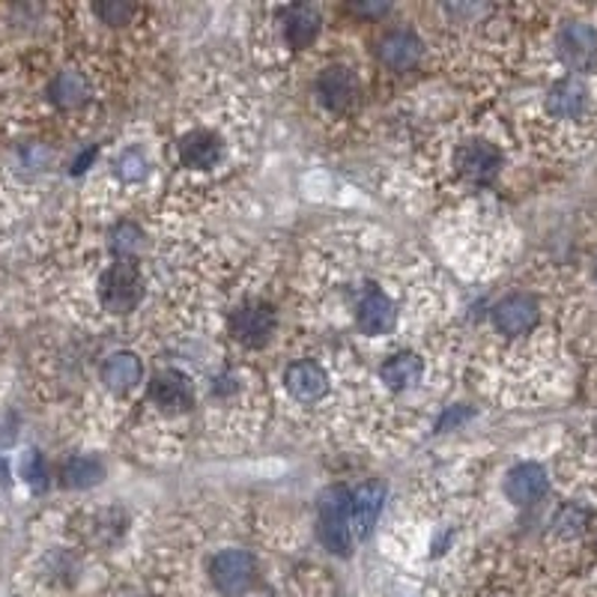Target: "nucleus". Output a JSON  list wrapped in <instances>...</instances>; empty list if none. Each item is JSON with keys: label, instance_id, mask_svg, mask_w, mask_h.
Segmentation results:
<instances>
[{"label": "nucleus", "instance_id": "nucleus-1", "mask_svg": "<svg viewBox=\"0 0 597 597\" xmlns=\"http://www.w3.org/2000/svg\"><path fill=\"white\" fill-rule=\"evenodd\" d=\"M350 496L352 493H347L344 487H329L317 502L319 541L335 556H350L356 544L350 525Z\"/></svg>", "mask_w": 597, "mask_h": 597}, {"label": "nucleus", "instance_id": "nucleus-2", "mask_svg": "<svg viewBox=\"0 0 597 597\" xmlns=\"http://www.w3.org/2000/svg\"><path fill=\"white\" fill-rule=\"evenodd\" d=\"M144 296V279L134 263L117 260L96 281V298L108 314H129Z\"/></svg>", "mask_w": 597, "mask_h": 597}, {"label": "nucleus", "instance_id": "nucleus-3", "mask_svg": "<svg viewBox=\"0 0 597 597\" xmlns=\"http://www.w3.org/2000/svg\"><path fill=\"white\" fill-rule=\"evenodd\" d=\"M209 579L225 597H242L258 583V562L248 550L227 546L209 558Z\"/></svg>", "mask_w": 597, "mask_h": 597}, {"label": "nucleus", "instance_id": "nucleus-4", "mask_svg": "<svg viewBox=\"0 0 597 597\" xmlns=\"http://www.w3.org/2000/svg\"><path fill=\"white\" fill-rule=\"evenodd\" d=\"M556 54L571 73L597 69V28L588 21H565L556 33Z\"/></svg>", "mask_w": 597, "mask_h": 597}, {"label": "nucleus", "instance_id": "nucleus-5", "mask_svg": "<svg viewBox=\"0 0 597 597\" xmlns=\"http://www.w3.org/2000/svg\"><path fill=\"white\" fill-rule=\"evenodd\" d=\"M275 311L267 302H246L230 314V335L246 344V347H267L272 332H275Z\"/></svg>", "mask_w": 597, "mask_h": 597}, {"label": "nucleus", "instance_id": "nucleus-6", "mask_svg": "<svg viewBox=\"0 0 597 597\" xmlns=\"http://www.w3.org/2000/svg\"><path fill=\"white\" fill-rule=\"evenodd\" d=\"M45 96L57 111L69 113L94 99V84H90V75L82 73L78 66H63L48 78Z\"/></svg>", "mask_w": 597, "mask_h": 597}, {"label": "nucleus", "instance_id": "nucleus-7", "mask_svg": "<svg viewBox=\"0 0 597 597\" xmlns=\"http://www.w3.org/2000/svg\"><path fill=\"white\" fill-rule=\"evenodd\" d=\"M538 317H541V305L529 293H511V296H504L493 308L496 332L508 335V338L529 335L538 326Z\"/></svg>", "mask_w": 597, "mask_h": 597}, {"label": "nucleus", "instance_id": "nucleus-8", "mask_svg": "<svg viewBox=\"0 0 597 597\" xmlns=\"http://www.w3.org/2000/svg\"><path fill=\"white\" fill-rule=\"evenodd\" d=\"M454 165H457L464 180L485 186V183H490V180L499 174L502 153H499V146L490 144V141H466V144L457 146Z\"/></svg>", "mask_w": 597, "mask_h": 597}, {"label": "nucleus", "instance_id": "nucleus-9", "mask_svg": "<svg viewBox=\"0 0 597 597\" xmlns=\"http://www.w3.org/2000/svg\"><path fill=\"white\" fill-rule=\"evenodd\" d=\"M546 113L556 120H579L586 117L588 102H591V90L579 75H565L558 78L550 90H546Z\"/></svg>", "mask_w": 597, "mask_h": 597}, {"label": "nucleus", "instance_id": "nucleus-10", "mask_svg": "<svg viewBox=\"0 0 597 597\" xmlns=\"http://www.w3.org/2000/svg\"><path fill=\"white\" fill-rule=\"evenodd\" d=\"M546 490H550V475H546L544 466L532 464V460L517 464L514 469H508V475H504V496L514 504H520V508L541 502Z\"/></svg>", "mask_w": 597, "mask_h": 597}, {"label": "nucleus", "instance_id": "nucleus-11", "mask_svg": "<svg viewBox=\"0 0 597 597\" xmlns=\"http://www.w3.org/2000/svg\"><path fill=\"white\" fill-rule=\"evenodd\" d=\"M195 401V389L183 371H162L150 380V403L162 412H186Z\"/></svg>", "mask_w": 597, "mask_h": 597}, {"label": "nucleus", "instance_id": "nucleus-12", "mask_svg": "<svg viewBox=\"0 0 597 597\" xmlns=\"http://www.w3.org/2000/svg\"><path fill=\"white\" fill-rule=\"evenodd\" d=\"M422 40L406 28L386 33L380 40V48H377L382 66H389L394 73H410L412 66L422 61Z\"/></svg>", "mask_w": 597, "mask_h": 597}, {"label": "nucleus", "instance_id": "nucleus-13", "mask_svg": "<svg viewBox=\"0 0 597 597\" xmlns=\"http://www.w3.org/2000/svg\"><path fill=\"white\" fill-rule=\"evenodd\" d=\"M317 96L329 111H347L359 96V82L347 66H329L319 73Z\"/></svg>", "mask_w": 597, "mask_h": 597}, {"label": "nucleus", "instance_id": "nucleus-14", "mask_svg": "<svg viewBox=\"0 0 597 597\" xmlns=\"http://www.w3.org/2000/svg\"><path fill=\"white\" fill-rule=\"evenodd\" d=\"M356 319H359V329L365 335H386V332H392L394 319H398V308H394L389 293L371 287L359 298Z\"/></svg>", "mask_w": 597, "mask_h": 597}, {"label": "nucleus", "instance_id": "nucleus-15", "mask_svg": "<svg viewBox=\"0 0 597 597\" xmlns=\"http://www.w3.org/2000/svg\"><path fill=\"white\" fill-rule=\"evenodd\" d=\"M221 155H225L221 138L206 132V129L188 132L180 141V162H183V167H192V171H213L221 162Z\"/></svg>", "mask_w": 597, "mask_h": 597}, {"label": "nucleus", "instance_id": "nucleus-16", "mask_svg": "<svg viewBox=\"0 0 597 597\" xmlns=\"http://www.w3.org/2000/svg\"><path fill=\"white\" fill-rule=\"evenodd\" d=\"M287 392L296 398L298 403H317L323 394L329 392V377L323 371V365L317 361H296L290 365L284 373Z\"/></svg>", "mask_w": 597, "mask_h": 597}, {"label": "nucleus", "instance_id": "nucleus-17", "mask_svg": "<svg viewBox=\"0 0 597 597\" xmlns=\"http://www.w3.org/2000/svg\"><path fill=\"white\" fill-rule=\"evenodd\" d=\"M382 504H386V487L377 485V481L361 485L359 490L350 496V525L356 541L371 532V525L377 523Z\"/></svg>", "mask_w": 597, "mask_h": 597}, {"label": "nucleus", "instance_id": "nucleus-18", "mask_svg": "<svg viewBox=\"0 0 597 597\" xmlns=\"http://www.w3.org/2000/svg\"><path fill=\"white\" fill-rule=\"evenodd\" d=\"M141 377H144V365H141V359L129 350L111 352L102 365V382L108 392L117 394L132 392L134 386L141 382Z\"/></svg>", "mask_w": 597, "mask_h": 597}, {"label": "nucleus", "instance_id": "nucleus-19", "mask_svg": "<svg viewBox=\"0 0 597 597\" xmlns=\"http://www.w3.org/2000/svg\"><path fill=\"white\" fill-rule=\"evenodd\" d=\"M319 10L314 3H296L284 10V40L290 48H311L319 36Z\"/></svg>", "mask_w": 597, "mask_h": 597}, {"label": "nucleus", "instance_id": "nucleus-20", "mask_svg": "<svg viewBox=\"0 0 597 597\" xmlns=\"http://www.w3.org/2000/svg\"><path fill=\"white\" fill-rule=\"evenodd\" d=\"M424 361L415 356V352H398L392 359L382 365V382L392 389V392H403V389H412L415 382L422 380Z\"/></svg>", "mask_w": 597, "mask_h": 597}, {"label": "nucleus", "instance_id": "nucleus-21", "mask_svg": "<svg viewBox=\"0 0 597 597\" xmlns=\"http://www.w3.org/2000/svg\"><path fill=\"white\" fill-rule=\"evenodd\" d=\"M105 466L90 454H75L61 466V485L69 490H87L102 481Z\"/></svg>", "mask_w": 597, "mask_h": 597}, {"label": "nucleus", "instance_id": "nucleus-22", "mask_svg": "<svg viewBox=\"0 0 597 597\" xmlns=\"http://www.w3.org/2000/svg\"><path fill=\"white\" fill-rule=\"evenodd\" d=\"M588 520H591V511L583 508V504H577V502L562 504L556 514H553V535H558V538L583 535Z\"/></svg>", "mask_w": 597, "mask_h": 597}, {"label": "nucleus", "instance_id": "nucleus-23", "mask_svg": "<svg viewBox=\"0 0 597 597\" xmlns=\"http://www.w3.org/2000/svg\"><path fill=\"white\" fill-rule=\"evenodd\" d=\"M144 248V234L132 225V221H123L111 230V254L117 260H126L132 263L134 254Z\"/></svg>", "mask_w": 597, "mask_h": 597}, {"label": "nucleus", "instance_id": "nucleus-24", "mask_svg": "<svg viewBox=\"0 0 597 597\" xmlns=\"http://www.w3.org/2000/svg\"><path fill=\"white\" fill-rule=\"evenodd\" d=\"M113 174L120 176L126 186H129V183H141V180L150 174V165H146L141 150H123V153L117 155V162H113Z\"/></svg>", "mask_w": 597, "mask_h": 597}, {"label": "nucleus", "instance_id": "nucleus-25", "mask_svg": "<svg viewBox=\"0 0 597 597\" xmlns=\"http://www.w3.org/2000/svg\"><path fill=\"white\" fill-rule=\"evenodd\" d=\"M94 15L108 28H123L129 24L134 15L132 3H123V0H105V3H96Z\"/></svg>", "mask_w": 597, "mask_h": 597}, {"label": "nucleus", "instance_id": "nucleus-26", "mask_svg": "<svg viewBox=\"0 0 597 597\" xmlns=\"http://www.w3.org/2000/svg\"><path fill=\"white\" fill-rule=\"evenodd\" d=\"M21 475H24V481L31 487H36V490L45 487V481H48V466H45L40 452L24 454V460H21Z\"/></svg>", "mask_w": 597, "mask_h": 597}, {"label": "nucleus", "instance_id": "nucleus-27", "mask_svg": "<svg viewBox=\"0 0 597 597\" xmlns=\"http://www.w3.org/2000/svg\"><path fill=\"white\" fill-rule=\"evenodd\" d=\"M392 10L389 3H373V0H365V3H352V12L361 15V19H377V15H386Z\"/></svg>", "mask_w": 597, "mask_h": 597}, {"label": "nucleus", "instance_id": "nucleus-28", "mask_svg": "<svg viewBox=\"0 0 597 597\" xmlns=\"http://www.w3.org/2000/svg\"><path fill=\"white\" fill-rule=\"evenodd\" d=\"M595 279H597V267H595Z\"/></svg>", "mask_w": 597, "mask_h": 597}, {"label": "nucleus", "instance_id": "nucleus-29", "mask_svg": "<svg viewBox=\"0 0 597 597\" xmlns=\"http://www.w3.org/2000/svg\"><path fill=\"white\" fill-rule=\"evenodd\" d=\"M595 550H597V541H595Z\"/></svg>", "mask_w": 597, "mask_h": 597}]
</instances>
